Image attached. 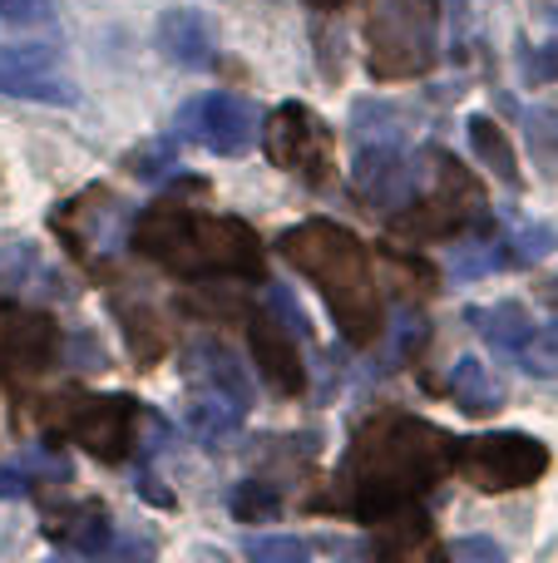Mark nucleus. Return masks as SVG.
I'll return each instance as SVG.
<instances>
[{
	"label": "nucleus",
	"instance_id": "c756f323",
	"mask_svg": "<svg viewBox=\"0 0 558 563\" xmlns=\"http://www.w3.org/2000/svg\"><path fill=\"white\" fill-rule=\"evenodd\" d=\"M450 559H480V563H504V549L494 544V539H480V534H470V539H455L450 549H445Z\"/></svg>",
	"mask_w": 558,
	"mask_h": 563
},
{
	"label": "nucleus",
	"instance_id": "7ed1b4c3",
	"mask_svg": "<svg viewBox=\"0 0 558 563\" xmlns=\"http://www.w3.org/2000/svg\"><path fill=\"white\" fill-rule=\"evenodd\" d=\"M134 253L168 267L174 277L213 282V277H263V238L237 218L198 213V208L158 203L138 213Z\"/></svg>",
	"mask_w": 558,
	"mask_h": 563
},
{
	"label": "nucleus",
	"instance_id": "4be33fe9",
	"mask_svg": "<svg viewBox=\"0 0 558 563\" xmlns=\"http://www.w3.org/2000/svg\"><path fill=\"white\" fill-rule=\"evenodd\" d=\"M237 420H243V410H237L233 400H223L217 390H203V396L188 406V426H193L198 440H203V445H213V450L223 445L227 435H233Z\"/></svg>",
	"mask_w": 558,
	"mask_h": 563
},
{
	"label": "nucleus",
	"instance_id": "412c9836",
	"mask_svg": "<svg viewBox=\"0 0 558 563\" xmlns=\"http://www.w3.org/2000/svg\"><path fill=\"white\" fill-rule=\"evenodd\" d=\"M119 327H124V346H129V356L134 361H158L168 351V336H164V327H158V317H154V307H144V301H134V307H124L119 311Z\"/></svg>",
	"mask_w": 558,
	"mask_h": 563
},
{
	"label": "nucleus",
	"instance_id": "bb28decb",
	"mask_svg": "<svg viewBox=\"0 0 558 563\" xmlns=\"http://www.w3.org/2000/svg\"><path fill=\"white\" fill-rule=\"evenodd\" d=\"M247 559L257 563H302L312 559V544L292 534H272V539H247Z\"/></svg>",
	"mask_w": 558,
	"mask_h": 563
},
{
	"label": "nucleus",
	"instance_id": "9b49d317",
	"mask_svg": "<svg viewBox=\"0 0 558 563\" xmlns=\"http://www.w3.org/2000/svg\"><path fill=\"white\" fill-rule=\"evenodd\" d=\"M431 168H421L401 144H366L356 154V194L376 208H395L401 213L405 203L421 198V184Z\"/></svg>",
	"mask_w": 558,
	"mask_h": 563
},
{
	"label": "nucleus",
	"instance_id": "2f4dec72",
	"mask_svg": "<svg viewBox=\"0 0 558 563\" xmlns=\"http://www.w3.org/2000/svg\"><path fill=\"white\" fill-rule=\"evenodd\" d=\"M138 495L148 499V505H164V509H174V495L164 489V479H154V475H144L138 479Z\"/></svg>",
	"mask_w": 558,
	"mask_h": 563
},
{
	"label": "nucleus",
	"instance_id": "f8f14e48",
	"mask_svg": "<svg viewBox=\"0 0 558 563\" xmlns=\"http://www.w3.org/2000/svg\"><path fill=\"white\" fill-rule=\"evenodd\" d=\"M59 356V331L45 311L0 307V376H40Z\"/></svg>",
	"mask_w": 558,
	"mask_h": 563
},
{
	"label": "nucleus",
	"instance_id": "a211bd4d",
	"mask_svg": "<svg viewBox=\"0 0 558 563\" xmlns=\"http://www.w3.org/2000/svg\"><path fill=\"white\" fill-rule=\"evenodd\" d=\"M431 544V519H425L421 505H401L391 515L376 519V554L381 559H405V554H425Z\"/></svg>",
	"mask_w": 558,
	"mask_h": 563
},
{
	"label": "nucleus",
	"instance_id": "39448f33",
	"mask_svg": "<svg viewBox=\"0 0 558 563\" xmlns=\"http://www.w3.org/2000/svg\"><path fill=\"white\" fill-rule=\"evenodd\" d=\"M435 25H440V0H371V15H366V65H371V75H431Z\"/></svg>",
	"mask_w": 558,
	"mask_h": 563
},
{
	"label": "nucleus",
	"instance_id": "6ab92c4d",
	"mask_svg": "<svg viewBox=\"0 0 558 563\" xmlns=\"http://www.w3.org/2000/svg\"><path fill=\"white\" fill-rule=\"evenodd\" d=\"M465 134H470V148H475V158H480L484 168H490L500 184H514L520 188L524 184V174H520V158H514V144H510V134H504L500 124H494L490 114H475L470 124H465Z\"/></svg>",
	"mask_w": 558,
	"mask_h": 563
},
{
	"label": "nucleus",
	"instance_id": "423d86ee",
	"mask_svg": "<svg viewBox=\"0 0 558 563\" xmlns=\"http://www.w3.org/2000/svg\"><path fill=\"white\" fill-rule=\"evenodd\" d=\"M431 178H435L431 194L395 213V233L401 238H415V243H450V238L475 233V228L490 218L480 184H475L460 158H450L445 148L431 154Z\"/></svg>",
	"mask_w": 558,
	"mask_h": 563
},
{
	"label": "nucleus",
	"instance_id": "f3484780",
	"mask_svg": "<svg viewBox=\"0 0 558 563\" xmlns=\"http://www.w3.org/2000/svg\"><path fill=\"white\" fill-rule=\"evenodd\" d=\"M45 529L59 549H69V554H104V549H114V525H109L104 505L65 509V515H55Z\"/></svg>",
	"mask_w": 558,
	"mask_h": 563
},
{
	"label": "nucleus",
	"instance_id": "1a4fd4ad",
	"mask_svg": "<svg viewBox=\"0 0 558 563\" xmlns=\"http://www.w3.org/2000/svg\"><path fill=\"white\" fill-rule=\"evenodd\" d=\"M178 129H183V139H198V144L213 148V154L237 158V154L253 148L257 114H253L247 99L213 89V95H198V99H188V104L178 109Z\"/></svg>",
	"mask_w": 558,
	"mask_h": 563
},
{
	"label": "nucleus",
	"instance_id": "ddd939ff",
	"mask_svg": "<svg viewBox=\"0 0 558 563\" xmlns=\"http://www.w3.org/2000/svg\"><path fill=\"white\" fill-rule=\"evenodd\" d=\"M247 346L263 371V380L277 396H302L306 390V361L297 351V327H282L272 317H247Z\"/></svg>",
	"mask_w": 558,
	"mask_h": 563
},
{
	"label": "nucleus",
	"instance_id": "0eeeda50",
	"mask_svg": "<svg viewBox=\"0 0 558 563\" xmlns=\"http://www.w3.org/2000/svg\"><path fill=\"white\" fill-rule=\"evenodd\" d=\"M460 470L480 495H504V489H529L549 470V445H539L524 430H500L460 445Z\"/></svg>",
	"mask_w": 558,
	"mask_h": 563
},
{
	"label": "nucleus",
	"instance_id": "72a5a7b5",
	"mask_svg": "<svg viewBox=\"0 0 558 563\" xmlns=\"http://www.w3.org/2000/svg\"><path fill=\"white\" fill-rule=\"evenodd\" d=\"M306 5H316V10H342L346 0H306Z\"/></svg>",
	"mask_w": 558,
	"mask_h": 563
},
{
	"label": "nucleus",
	"instance_id": "9d476101",
	"mask_svg": "<svg viewBox=\"0 0 558 563\" xmlns=\"http://www.w3.org/2000/svg\"><path fill=\"white\" fill-rule=\"evenodd\" d=\"M0 95L35 104H79V89L59 69V55L45 45H0Z\"/></svg>",
	"mask_w": 558,
	"mask_h": 563
},
{
	"label": "nucleus",
	"instance_id": "cd10ccee",
	"mask_svg": "<svg viewBox=\"0 0 558 563\" xmlns=\"http://www.w3.org/2000/svg\"><path fill=\"white\" fill-rule=\"evenodd\" d=\"M520 371H529V376H558V321L539 327L534 346L520 356Z\"/></svg>",
	"mask_w": 558,
	"mask_h": 563
},
{
	"label": "nucleus",
	"instance_id": "2eb2a0df",
	"mask_svg": "<svg viewBox=\"0 0 558 563\" xmlns=\"http://www.w3.org/2000/svg\"><path fill=\"white\" fill-rule=\"evenodd\" d=\"M470 327L480 331V336L490 341V346L500 351L504 361H514V366H520V356L534 346V336H539V327H534L529 307H520V301H494V307H475V311H470Z\"/></svg>",
	"mask_w": 558,
	"mask_h": 563
},
{
	"label": "nucleus",
	"instance_id": "4468645a",
	"mask_svg": "<svg viewBox=\"0 0 558 563\" xmlns=\"http://www.w3.org/2000/svg\"><path fill=\"white\" fill-rule=\"evenodd\" d=\"M158 45L183 69L213 65V25H208V15H198V10H183V5L164 10V15H158Z\"/></svg>",
	"mask_w": 558,
	"mask_h": 563
},
{
	"label": "nucleus",
	"instance_id": "7c9ffc66",
	"mask_svg": "<svg viewBox=\"0 0 558 563\" xmlns=\"http://www.w3.org/2000/svg\"><path fill=\"white\" fill-rule=\"evenodd\" d=\"M0 20H10V25H40V20H49V5L45 0H0Z\"/></svg>",
	"mask_w": 558,
	"mask_h": 563
},
{
	"label": "nucleus",
	"instance_id": "473e14b6",
	"mask_svg": "<svg viewBox=\"0 0 558 563\" xmlns=\"http://www.w3.org/2000/svg\"><path fill=\"white\" fill-rule=\"evenodd\" d=\"M25 489H30V475H25V470H0V495H5V499L25 495Z\"/></svg>",
	"mask_w": 558,
	"mask_h": 563
},
{
	"label": "nucleus",
	"instance_id": "f257e3e1",
	"mask_svg": "<svg viewBox=\"0 0 558 563\" xmlns=\"http://www.w3.org/2000/svg\"><path fill=\"white\" fill-rule=\"evenodd\" d=\"M455 465H460V440L445 435L440 426L401 416V410L371 416L356 430L351 450H346L342 470H336L342 509L366 519V525H376L391 509L415 505Z\"/></svg>",
	"mask_w": 558,
	"mask_h": 563
},
{
	"label": "nucleus",
	"instance_id": "5701e85b",
	"mask_svg": "<svg viewBox=\"0 0 558 563\" xmlns=\"http://www.w3.org/2000/svg\"><path fill=\"white\" fill-rule=\"evenodd\" d=\"M227 509L237 515V525H267V519L282 515V495L267 479H243V485L227 489Z\"/></svg>",
	"mask_w": 558,
	"mask_h": 563
},
{
	"label": "nucleus",
	"instance_id": "a878e982",
	"mask_svg": "<svg viewBox=\"0 0 558 563\" xmlns=\"http://www.w3.org/2000/svg\"><path fill=\"white\" fill-rule=\"evenodd\" d=\"M40 277H45V263H40L35 243L0 247V287L5 291H20V287H30V282H40Z\"/></svg>",
	"mask_w": 558,
	"mask_h": 563
},
{
	"label": "nucleus",
	"instance_id": "20e7f679",
	"mask_svg": "<svg viewBox=\"0 0 558 563\" xmlns=\"http://www.w3.org/2000/svg\"><path fill=\"white\" fill-rule=\"evenodd\" d=\"M138 410L134 396H49L40 400V430L49 440H75L104 465L134 455L138 445Z\"/></svg>",
	"mask_w": 558,
	"mask_h": 563
},
{
	"label": "nucleus",
	"instance_id": "aec40b11",
	"mask_svg": "<svg viewBox=\"0 0 558 563\" xmlns=\"http://www.w3.org/2000/svg\"><path fill=\"white\" fill-rule=\"evenodd\" d=\"M450 396H455V406H460L465 416H494V410L504 406L500 380H494L490 366H484V361H475V356H465L460 366H455Z\"/></svg>",
	"mask_w": 558,
	"mask_h": 563
},
{
	"label": "nucleus",
	"instance_id": "dca6fc26",
	"mask_svg": "<svg viewBox=\"0 0 558 563\" xmlns=\"http://www.w3.org/2000/svg\"><path fill=\"white\" fill-rule=\"evenodd\" d=\"M188 366H193V376L203 380L208 390H217L223 400H233L237 410H253V400H257V390H253V380H247V371L237 366V356L227 346H217V341H203V346H193L188 351Z\"/></svg>",
	"mask_w": 558,
	"mask_h": 563
},
{
	"label": "nucleus",
	"instance_id": "6e6552de",
	"mask_svg": "<svg viewBox=\"0 0 558 563\" xmlns=\"http://www.w3.org/2000/svg\"><path fill=\"white\" fill-rule=\"evenodd\" d=\"M267 158L287 174H297L302 184L322 188L332 178V134L306 104H277L267 119Z\"/></svg>",
	"mask_w": 558,
	"mask_h": 563
},
{
	"label": "nucleus",
	"instance_id": "393cba45",
	"mask_svg": "<svg viewBox=\"0 0 558 563\" xmlns=\"http://www.w3.org/2000/svg\"><path fill=\"white\" fill-rule=\"evenodd\" d=\"M124 168L134 178H144V184H158V178H168L178 168V144L174 139H144L138 148H129Z\"/></svg>",
	"mask_w": 558,
	"mask_h": 563
},
{
	"label": "nucleus",
	"instance_id": "b1692460",
	"mask_svg": "<svg viewBox=\"0 0 558 563\" xmlns=\"http://www.w3.org/2000/svg\"><path fill=\"white\" fill-rule=\"evenodd\" d=\"M554 247H558V233H554V228H544V223L514 228V233L500 243V263H504V267H534L539 257H549Z\"/></svg>",
	"mask_w": 558,
	"mask_h": 563
},
{
	"label": "nucleus",
	"instance_id": "c85d7f7f",
	"mask_svg": "<svg viewBox=\"0 0 558 563\" xmlns=\"http://www.w3.org/2000/svg\"><path fill=\"white\" fill-rule=\"evenodd\" d=\"M524 79H529V85H554L558 79V40L524 49Z\"/></svg>",
	"mask_w": 558,
	"mask_h": 563
},
{
	"label": "nucleus",
	"instance_id": "f03ea898",
	"mask_svg": "<svg viewBox=\"0 0 558 563\" xmlns=\"http://www.w3.org/2000/svg\"><path fill=\"white\" fill-rule=\"evenodd\" d=\"M277 253L306 282H316V291H322L326 311H332L346 341L371 346L381 336V287H376L371 253L351 228L332 223V218H306V223L287 228L277 238Z\"/></svg>",
	"mask_w": 558,
	"mask_h": 563
}]
</instances>
